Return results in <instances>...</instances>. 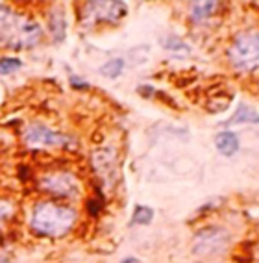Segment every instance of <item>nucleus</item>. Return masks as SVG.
Segmentation results:
<instances>
[{
    "instance_id": "nucleus-1",
    "label": "nucleus",
    "mask_w": 259,
    "mask_h": 263,
    "mask_svg": "<svg viewBox=\"0 0 259 263\" xmlns=\"http://www.w3.org/2000/svg\"><path fill=\"white\" fill-rule=\"evenodd\" d=\"M78 212L69 204L56 200H39L35 202L30 217V228L35 235L59 239L74 228Z\"/></svg>"
},
{
    "instance_id": "nucleus-2",
    "label": "nucleus",
    "mask_w": 259,
    "mask_h": 263,
    "mask_svg": "<svg viewBox=\"0 0 259 263\" xmlns=\"http://www.w3.org/2000/svg\"><path fill=\"white\" fill-rule=\"evenodd\" d=\"M41 37L43 28L37 21L0 4V48L26 50L35 47Z\"/></svg>"
},
{
    "instance_id": "nucleus-3",
    "label": "nucleus",
    "mask_w": 259,
    "mask_h": 263,
    "mask_svg": "<svg viewBox=\"0 0 259 263\" xmlns=\"http://www.w3.org/2000/svg\"><path fill=\"white\" fill-rule=\"evenodd\" d=\"M228 60L239 72H254L259 63V33L250 28L235 35L231 47L228 48Z\"/></svg>"
},
{
    "instance_id": "nucleus-4",
    "label": "nucleus",
    "mask_w": 259,
    "mask_h": 263,
    "mask_svg": "<svg viewBox=\"0 0 259 263\" xmlns=\"http://www.w3.org/2000/svg\"><path fill=\"white\" fill-rule=\"evenodd\" d=\"M80 11V24L84 26H96V24L108 23L117 24L126 17L128 4L121 0H102V2H85Z\"/></svg>"
},
{
    "instance_id": "nucleus-5",
    "label": "nucleus",
    "mask_w": 259,
    "mask_h": 263,
    "mask_svg": "<svg viewBox=\"0 0 259 263\" xmlns=\"http://www.w3.org/2000/svg\"><path fill=\"white\" fill-rule=\"evenodd\" d=\"M231 235L222 226H206L194 234L193 239V254L200 258H209L215 254H222L228 249Z\"/></svg>"
},
{
    "instance_id": "nucleus-6",
    "label": "nucleus",
    "mask_w": 259,
    "mask_h": 263,
    "mask_svg": "<svg viewBox=\"0 0 259 263\" xmlns=\"http://www.w3.org/2000/svg\"><path fill=\"white\" fill-rule=\"evenodd\" d=\"M24 143L30 146H57V148H72L74 139L65 136L62 132H56L43 124H30L23 134Z\"/></svg>"
},
{
    "instance_id": "nucleus-7",
    "label": "nucleus",
    "mask_w": 259,
    "mask_h": 263,
    "mask_svg": "<svg viewBox=\"0 0 259 263\" xmlns=\"http://www.w3.org/2000/svg\"><path fill=\"white\" fill-rule=\"evenodd\" d=\"M39 189L52 193L57 198H76L80 185L71 173H50L39 180Z\"/></svg>"
},
{
    "instance_id": "nucleus-8",
    "label": "nucleus",
    "mask_w": 259,
    "mask_h": 263,
    "mask_svg": "<svg viewBox=\"0 0 259 263\" xmlns=\"http://www.w3.org/2000/svg\"><path fill=\"white\" fill-rule=\"evenodd\" d=\"M94 171L98 173V176L104 182H113L117 176V167H115V154L111 148H102L96 151L91 158Z\"/></svg>"
},
{
    "instance_id": "nucleus-9",
    "label": "nucleus",
    "mask_w": 259,
    "mask_h": 263,
    "mask_svg": "<svg viewBox=\"0 0 259 263\" xmlns=\"http://www.w3.org/2000/svg\"><path fill=\"white\" fill-rule=\"evenodd\" d=\"M215 146H217L218 154H222L224 158H231L239 152L241 143L237 134H233L231 130H222L215 137Z\"/></svg>"
},
{
    "instance_id": "nucleus-10",
    "label": "nucleus",
    "mask_w": 259,
    "mask_h": 263,
    "mask_svg": "<svg viewBox=\"0 0 259 263\" xmlns=\"http://www.w3.org/2000/svg\"><path fill=\"white\" fill-rule=\"evenodd\" d=\"M218 8V2L206 0V2H191L189 4V17L194 24H202L211 17Z\"/></svg>"
},
{
    "instance_id": "nucleus-11",
    "label": "nucleus",
    "mask_w": 259,
    "mask_h": 263,
    "mask_svg": "<svg viewBox=\"0 0 259 263\" xmlns=\"http://www.w3.org/2000/svg\"><path fill=\"white\" fill-rule=\"evenodd\" d=\"M48 28H50L54 41L62 43L63 39H65V35H67V19H65V13H63V10L59 8V6L50 11V17H48Z\"/></svg>"
},
{
    "instance_id": "nucleus-12",
    "label": "nucleus",
    "mask_w": 259,
    "mask_h": 263,
    "mask_svg": "<svg viewBox=\"0 0 259 263\" xmlns=\"http://www.w3.org/2000/svg\"><path fill=\"white\" fill-rule=\"evenodd\" d=\"M257 111L254 108H250L246 104H239V108L235 109V113L228 119L224 124L226 126H233V124H246V122H252V124H257Z\"/></svg>"
},
{
    "instance_id": "nucleus-13",
    "label": "nucleus",
    "mask_w": 259,
    "mask_h": 263,
    "mask_svg": "<svg viewBox=\"0 0 259 263\" xmlns=\"http://www.w3.org/2000/svg\"><path fill=\"white\" fill-rule=\"evenodd\" d=\"M123 71H124V58H118V56L108 60L102 67H100V74L109 78V80L118 78V76L123 74Z\"/></svg>"
},
{
    "instance_id": "nucleus-14",
    "label": "nucleus",
    "mask_w": 259,
    "mask_h": 263,
    "mask_svg": "<svg viewBox=\"0 0 259 263\" xmlns=\"http://www.w3.org/2000/svg\"><path fill=\"white\" fill-rule=\"evenodd\" d=\"M154 221V210L150 206H135L133 210V215H132V221L130 224L135 226V224H141V226H148L150 222Z\"/></svg>"
},
{
    "instance_id": "nucleus-15",
    "label": "nucleus",
    "mask_w": 259,
    "mask_h": 263,
    "mask_svg": "<svg viewBox=\"0 0 259 263\" xmlns=\"http://www.w3.org/2000/svg\"><path fill=\"white\" fill-rule=\"evenodd\" d=\"M23 60L17 56H2L0 58V76H8L23 69Z\"/></svg>"
},
{
    "instance_id": "nucleus-16",
    "label": "nucleus",
    "mask_w": 259,
    "mask_h": 263,
    "mask_svg": "<svg viewBox=\"0 0 259 263\" xmlns=\"http://www.w3.org/2000/svg\"><path fill=\"white\" fill-rule=\"evenodd\" d=\"M163 47L167 48V50H174V52H180V50H184V52H189V45H185L182 39L178 37H165L163 39Z\"/></svg>"
},
{
    "instance_id": "nucleus-17",
    "label": "nucleus",
    "mask_w": 259,
    "mask_h": 263,
    "mask_svg": "<svg viewBox=\"0 0 259 263\" xmlns=\"http://www.w3.org/2000/svg\"><path fill=\"white\" fill-rule=\"evenodd\" d=\"M69 82H71V87H72V89H76V91H87L91 87L89 82L84 80V78H80V76H76V74H71Z\"/></svg>"
},
{
    "instance_id": "nucleus-18",
    "label": "nucleus",
    "mask_w": 259,
    "mask_h": 263,
    "mask_svg": "<svg viewBox=\"0 0 259 263\" xmlns=\"http://www.w3.org/2000/svg\"><path fill=\"white\" fill-rule=\"evenodd\" d=\"M11 213H13V204L8 200H0V224L10 219Z\"/></svg>"
},
{
    "instance_id": "nucleus-19",
    "label": "nucleus",
    "mask_w": 259,
    "mask_h": 263,
    "mask_svg": "<svg viewBox=\"0 0 259 263\" xmlns=\"http://www.w3.org/2000/svg\"><path fill=\"white\" fill-rule=\"evenodd\" d=\"M137 93L141 95L143 99H152L155 95V89L152 87V85H148V84H145V85H137Z\"/></svg>"
},
{
    "instance_id": "nucleus-20",
    "label": "nucleus",
    "mask_w": 259,
    "mask_h": 263,
    "mask_svg": "<svg viewBox=\"0 0 259 263\" xmlns=\"http://www.w3.org/2000/svg\"><path fill=\"white\" fill-rule=\"evenodd\" d=\"M87 210H89V215L94 217L100 212V202H96V200H89V202H87Z\"/></svg>"
},
{
    "instance_id": "nucleus-21",
    "label": "nucleus",
    "mask_w": 259,
    "mask_h": 263,
    "mask_svg": "<svg viewBox=\"0 0 259 263\" xmlns=\"http://www.w3.org/2000/svg\"><path fill=\"white\" fill-rule=\"evenodd\" d=\"M118 263H141L137 258H124L123 261H118Z\"/></svg>"
}]
</instances>
